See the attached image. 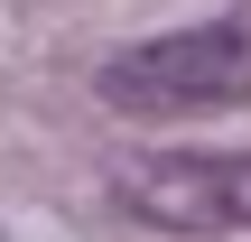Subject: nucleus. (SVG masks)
Returning <instances> with one entry per match:
<instances>
[{"mask_svg": "<svg viewBox=\"0 0 251 242\" xmlns=\"http://www.w3.org/2000/svg\"><path fill=\"white\" fill-rule=\"evenodd\" d=\"M102 103L112 112H224L251 103V19H205V28H168L140 37L102 65Z\"/></svg>", "mask_w": 251, "mask_h": 242, "instance_id": "nucleus-1", "label": "nucleus"}, {"mask_svg": "<svg viewBox=\"0 0 251 242\" xmlns=\"http://www.w3.org/2000/svg\"><path fill=\"white\" fill-rule=\"evenodd\" d=\"M121 215L158 233H251V149H158L121 168Z\"/></svg>", "mask_w": 251, "mask_h": 242, "instance_id": "nucleus-2", "label": "nucleus"}]
</instances>
